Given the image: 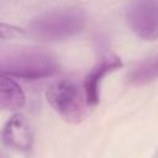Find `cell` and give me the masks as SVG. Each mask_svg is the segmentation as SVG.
Here are the masks:
<instances>
[{
  "mask_svg": "<svg viewBox=\"0 0 158 158\" xmlns=\"http://www.w3.org/2000/svg\"><path fill=\"white\" fill-rule=\"evenodd\" d=\"M26 105V95L12 77L1 74L0 78V109L17 111Z\"/></svg>",
  "mask_w": 158,
  "mask_h": 158,
  "instance_id": "7",
  "label": "cell"
},
{
  "mask_svg": "<svg viewBox=\"0 0 158 158\" xmlns=\"http://www.w3.org/2000/svg\"><path fill=\"white\" fill-rule=\"evenodd\" d=\"M123 65L122 59L116 54H109L102 57L85 75L83 81V90L89 106L93 109L100 101V85L104 78Z\"/></svg>",
  "mask_w": 158,
  "mask_h": 158,
  "instance_id": "5",
  "label": "cell"
},
{
  "mask_svg": "<svg viewBox=\"0 0 158 158\" xmlns=\"http://www.w3.org/2000/svg\"><path fill=\"white\" fill-rule=\"evenodd\" d=\"M2 143L16 152H28L33 144L32 127L22 114H14L2 127Z\"/></svg>",
  "mask_w": 158,
  "mask_h": 158,
  "instance_id": "6",
  "label": "cell"
},
{
  "mask_svg": "<svg viewBox=\"0 0 158 158\" xmlns=\"http://www.w3.org/2000/svg\"><path fill=\"white\" fill-rule=\"evenodd\" d=\"M86 16L80 9H60L43 14L30 22L28 33L42 41H60L81 32Z\"/></svg>",
  "mask_w": 158,
  "mask_h": 158,
  "instance_id": "2",
  "label": "cell"
},
{
  "mask_svg": "<svg viewBox=\"0 0 158 158\" xmlns=\"http://www.w3.org/2000/svg\"><path fill=\"white\" fill-rule=\"evenodd\" d=\"M127 22L142 40H158V0H133L127 9Z\"/></svg>",
  "mask_w": 158,
  "mask_h": 158,
  "instance_id": "4",
  "label": "cell"
},
{
  "mask_svg": "<svg viewBox=\"0 0 158 158\" xmlns=\"http://www.w3.org/2000/svg\"><path fill=\"white\" fill-rule=\"evenodd\" d=\"M46 98L52 109L67 122L80 123L88 116L91 109L86 101L83 86H79L73 80H59L52 84Z\"/></svg>",
  "mask_w": 158,
  "mask_h": 158,
  "instance_id": "3",
  "label": "cell"
},
{
  "mask_svg": "<svg viewBox=\"0 0 158 158\" xmlns=\"http://www.w3.org/2000/svg\"><path fill=\"white\" fill-rule=\"evenodd\" d=\"M58 58L49 51L37 47H16L1 53L0 72L4 75L36 80L58 73Z\"/></svg>",
  "mask_w": 158,
  "mask_h": 158,
  "instance_id": "1",
  "label": "cell"
},
{
  "mask_svg": "<svg viewBox=\"0 0 158 158\" xmlns=\"http://www.w3.org/2000/svg\"><path fill=\"white\" fill-rule=\"evenodd\" d=\"M158 79V53L141 62L130 74V81L135 85H146Z\"/></svg>",
  "mask_w": 158,
  "mask_h": 158,
  "instance_id": "8",
  "label": "cell"
}]
</instances>
